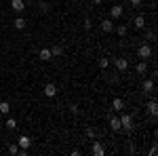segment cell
Returning a JSON list of instances; mask_svg holds the SVG:
<instances>
[{"label": "cell", "instance_id": "obj_1", "mask_svg": "<svg viewBox=\"0 0 158 156\" xmlns=\"http://www.w3.org/2000/svg\"><path fill=\"white\" fill-rule=\"evenodd\" d=\"M120 127L127 133H131V131H133V118H131L129 114H122V116H120Z\"/></svg>", "mask_w": 158, "mask_h": 156}, {"label": "cell", "instance_id": "obj_2", "mask_svg": "<svg viewBox=\"0 0 158 156\" xmlns=\"http://www.w3.org/2000/svg\"><path fill=\"white\" fill-rule=\"evenodd\" d=\"M137 57H139V59H148V57H152V48L148 47V44H141V47L137 48Z\"/></svg>", "mask_w": 158, "mask_h": 156}, {"label": "cell", "instance_id": "obj_3", "mask_svg": "<svg viewBox=\"0 0 158 156\" xmlns=\"http://www.w3.org/2000/svg\"><path fill=\"white\" fill-rule=\"evenodd\" d=\"M114 63H116V70H118V72H127V70H129V59H127V57H118Z\"/></svg>", "mask_w": 158, "mask_h": 156}, {"label": "cell", "instance_id": "obj_4", "mask_svg": "<svg viewBox=\"0 0 158 156\" xmlns=\"http://www.w3.org/2000/svg\"><path fill=\"white\" fill-rule=\"evenodd\" d=\"M11 9L15 13H23L25 11V2L23 0H11Z\"/></svg>", "mask_w": 158, "mask_h": 156}, {"label": "cell", "instance_id": "obj_5", "mask_svg": "<svg viewBox=\"0 0 158 156\" xmlns=\"http://www.w3.org/2000/svg\"><path fill=\"white\" fill-rule=\"evenodd\" d=\"M57 95V86L53 82H47L44 84V97H55Z\"/></svg>", "mask_w": 158, "mask_h": 156}, {"label": "cell", "instance_id": "obj_6", "mask_svg": "<svg viewBox=\"0 0 158 156\" xmlns=\"http://www.w3.org/2000/svg\"><path fill=\"white\" fill-rule=\"evenodd\" d=\"M122 17V6H110V19H120Z\"/></svg>", "mask_w": 158, "mask_h": 156}, {"label": "cell", "instance_id": "obj_7", "mask_svg": "<svg viewBox=\"0 0 158 156\" xmlns=\"http://www.w3.org/2000/svg\"><path fill=\"white\" fill-rule=\"evenodd\" d=\"M17 145H19V148H23V150H27V148L32 145V139H30L27 135H21V137L17 139Z\"/></svg>", "mask_w": 158, "mask_h": 156}, {"label": "cell", "instance_id": "obj_8", "mask_svg": "<svg viewBox=\"0 0 158 156\" xmlns=\"http://www.w3.org/2000/svg\"><path fill=\"white\" fill-rule=\"evenodd\" d=\"M146 108H148V112H150L152 116H156V114H158V103H156V99H150V101L146 103Z\"/></svg>", "mask_w": 158, "mask_h": 156}, {"label": "cell", "instance_id": "obj_9", "mask_svg": "<svg viewBox=\"0 0 158 156\" xmlns=\"http://www.w3.org/2000/svg\"><path fill=\"white\" fill-rule=\"evenodd\" d=\"M91 152H93L95 156H103V154H106V148L99 144V141H95V144H93V148H91Z\"/></svg>", "mask_w": 158, "mask_h": 156}, {"label": "cell", "instance_id": "obj_10", "mask_svg": "<svg viewBox=\"0 0 158 156\" xmlns=\"http://www.w3.org/2000/svg\"><path fill=\"white\" fill-rule=\"evenodd\" d=\"M133 25L137 30H143V27H146V17H143V15H137L133 19Z\"/></svg>", "mask_w": 158, "mask_h": 156}, {"label": "cell", "instance_id": "obj_11", "mask_svg": "<svg viewBox=\"0 0 158 156\" xmlns=\"http://www.w3.org/2000/svg\"><path fill=\"white\" fill-rule=\"evenodd\" d=\"M135 72H137V74H148V63H146V59H141L137 65H135Z\"/></svg>", "mask_w": 158, "mask_h": 156}, {"label": "cell", "instance_id": "obj_12", "mask_svg": "<svg viewBox=\"0 0 158 156\" xmlns=\"http://www.w3.org/2000/svg\"><path fill=\"white\" fill-rule=\"evenodd\" d=\"M38 57H40L42 61H51V59H53V55H51V48H42V51L38 53Z\"/></svg>", "mask_w": 158, "mask_h": 156}, {"label": "cell", "instance_id": "obj_13", "mask_svg": "<svg viewBox=\"0 0 158 156\" xmlns=\"http://www.w3.org/2000/svg\"><path fill=\"white\" fill-rule=\"evenodd\" d=\"M112 110H124V101L120 97H114L112 99Z\"/></svg>", "mask_w": 158, "mask_h": 156}, {"label": "cell", "instance_id": "obj_14", "mask_svg": "<svg viewBox=\"0 0 158 156\" xmlns=\"http://www.w3.org/2000/svg\"><path fill=\"white\" fill-rule=\"evenodd\" d=\"M110 127H112V131H120V118H116V116H112L110 118Z\"/></svg>", "mask_w": 158, "mask_h": 156}, {"label": "cell", "instance_id": "obj_15", "mask_svg": "<svg viewBox=\"0 0 158 156\" xmlns=\"http://www.w3.org/2000/svg\"><path fill=\"white\" fill-rule=\"evenodd\" d=\"M13 25H15V27H17V30H23L25 25H27V21H25L23 17H17V19H15V21H13Z\"/></svg>", "mask_w": 158, "mask_h": 156}, {"label": "cell", "instance_id": "obj_16", "mask_svg": "<svg viewBox=\"0 0 158 156\" xmlns=\"http://www.w3.org/2000/svg\"><path fill=\"white\" fill-rule=\"evenodd\" d=\"M141 89H143L146 93H152V91H154V80H143Z\"/></svg>", "mask_w": 158, "mask_h": 156}, {"label": "cell", "instance_id": "obj_17", "mask_svg": "<svg viewBox=\"0 0 158 156\" xmlns=\"http://www.w3.org/2000/svg\"><path fill=\"white\" fill-rule=\"evenodd\" d=\"M112 27H114L112 19H103V21H101V30H103V32H112Z\"/></svg>", "mask_w": 158, "mask_h": 156}, {"label": "cell", "instance_id": "obj_18", "mask_svg": "<svg viewBox=\"0 0 158 156\" xmlns=\"http://www.w3.org/2000/svg\"><path fill=\"white\" fill-rule=\"evenodd\" d=\"M0 114H11V103L9 101H0Z\"/></svg>", "mask_w": 158, "mask_h": 156}, {"label": "cell", "instance_id": "obj_19", "mask_svg": "<svg viewBox=\"0 0 158 156\" xmlns=\"http://www.w3.org/2000/svg\"><path fill=\"white\" fill-rule=\"evenodd\" d=\"M4 124H6V129H9V131H15V129H17V120H15V118H9Z\"/></svg>", "mask_w": 158, "mask_h": 156}, {"label": "cell", "instance_id": "obj_20", "mask_svg": "<svg viewBox=\"0 0 158 156\" xmlns=\"http://www.w3.org/2000/svg\"><path fill=\"white\" fill-rule=\"evenodd\" d=\"M61 53H63V48H61V47H53V48H51V55H53V57H59Z\"/></svg>", "mask_w": 158, "mask_h": 156}, {"label": "cell", "instance_id": "obj_21", "mask_svg": "<svg viewBox=\"0 0 158 156\" xmlns=\"http://www.w3.org/2000/svg\"><path fill=\"white\" fill-rule=\"evenodd\" d=\"M108 65H110V59H108V57H101V59H99V68H101V70H106Z\"/></svg>", "mask_w": 158, "mask_h": 156}, {"label": "cell", "instance_id": "obj_22", "mask_svg": "<svg viewBox=\"0 0 158 156\" xmlns=\"http://www.w3.org/2000/svg\"><path fill=\"white\" fill-rule=\"evenodd\" d=\"M9 154H19V145L11 144V145H9Z\"/></svg>", "mask_w": 158, "mask_h": 156}, {"label": "cell", "instance_id": "obj_23", "mask_svg": "<svg viewBox=\"0 0 158 156\" xmlns=\"http://www.w3.org/2000/svg\"><path fill=\"white\" fill-rule=\"evenodd\" d=\"M116 34H118V36H124V34H127V25H118V27H116Z\"/></svg>", "mask_w": 158, "mask_h": 156}, {"label": "cell", "instance_id": "obj_24", "mask_svg": "<svg viewBox=\"0 0 158 156\" xmlns=\"http://www.w3.org/2000/svg\"><path fill=\"white\" fill-rule=\"evenodd\" d=\"M40 11L47 13V11H49V4H47V2H40Z\"/></svg>", "mask_w": 158, "mask_h": 156}, {"label": "cell", "instance_id": "obj_25", "mask_svg": "<svg viewBox=\"0 0 158 156\" xmlns=\"http://www.w3.org/2000/svg\"><path fill=\"white\" fill-rule=\"evenodd\" d=\"M129 2H131V6H141L143 0H129Z\"/></svg>", "mask_w": 158, "mask_h": 156}, {"label": "cell", "instance_id": "obj_26", "mask_svg": "<svg viewBox=\"0 0 158 156\" xmlns=\"http://www.w3.org/2000/svg\"><path fill=\"white\" fill-rule=\"evenodd\" d=\"M70 110H72V114H80V108H78V106H72Z\"/></svg>", "mask_w": 158, "mask_h": 156}, {"label": "cell", "instance_id": "obj_27", "mask_svg": "<svg viewBox=\"0 0 158 156\" xmlns=\"http://www.w3.org/2000/svg\"><path fill=\"white\" fill-rule=\"evenodd\" d=\"M86 135L89 137H95V129H86Z\"/></svg>", "mask_w": 158, "mask_h": 156}, {"label": "cell", "instance_id": "obj_28", "mask_svg": "<svg viewBox=\"0 0 158 156\" xmlns=\"http://www.w3.org/2000/svg\"><path fill=\"white\" fill-rule=\"evenodd\" d=\"M85 30H91V19H85Z\"/></svg>", "mask_w": 158, "mask_h": 156}, {"label": "cell", "instance_id": "obj_29", "mask_svg": "<svg viewBox=\"0 0 158 156\" xmlns=\"http://www.w3.org/2000/svg\"><path fill=\"white\" fill-rule=\"evenodd\" d=\"M93 2H95V4H101V2H103V0H93Z\"/></svg>", "mask_w": 158, "mask_h": 156}]
</instances>
